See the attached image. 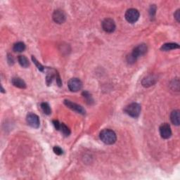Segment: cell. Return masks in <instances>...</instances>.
<instances>
[{
    "mask_svg": "<svg viewBox=\"0 0 180 180\" xmlns=\"http://www.w3.org/2000/svg\"><path fill=\"white\" fill-rule=\"evenodd\" d=\"M155 82H156V78L154 76H147L143 79L142 85L145 87H149L153 85Z\"/></svg>",
    "mask_w": 180,
    "mask_h": 180,
    "instance_id": "8fae6325",
    "label": "cell"
},
{
    "mask_svg": "<svg viewBox=\"0 0 180 180\" xmlns=\"http://www.w3.org/2000/svg\"><path fill=\"white\" fill-rule=\"evenodd\" d=\"M179 45L178 44L166 43V44H164L163 46H161V49L162 50V51L168 52V51H170V50L176 49H179Z\"/></svg>",
    "mask_w": 180,
    "mask_h": 180,
    "instance_id": "5bb4252c",
    "label": "cell"
},
{
    "mask_svg": "<svg viewBox=\"0 0 180 180\" xmlns=\"http://www.w3.org/2000/svg\"><path fill=\"white\" fill-rule=\"evenodd\" d=\"M64 104L66 105L68 108H69L71 110L75 111V112L80 113V114L84 115L85 114V110L82 106H81L80 105H78L75 104V103L72 102L70 100H65L64 101Z\"/></svg>",
    "mask_w": 180,
    "mask_h": 180,
    "instance_id": "52a82bcc",
    "label": "cell"
},
{
    "mask_svg": "<svg viewBox=\"0 0 180 180\" xmlns=\"http://www.w3.org/2000/svg\"><path fill=\"white\" fill-rule=\"evenodd\" d=\"M7 60L10 65H13L14 63L13 57L11 55H10V54H9L7 56Z\"/></svg>",
    "mask_w": 180,
    "mask_h": 180,
    "instance_id": "83f0119b",
    "label": "cell"
},
{
    "mask_svg": "<svg viewBox=\"0 0 180 180\" xmlns=\"http://www.w3.org/2000/svg\"><path fill=\"white\" fill-rule=\"evenodd\" d=\"M56 83L59 87H61L62 85V81L60 80V77L59 75V74L58 73L57 71H56Z\"/></svg>",
    "mask_w": 180,
    "mask_h": 180,
    "instance_id": "d4e9b609",
    "label": "cell"
},
{
    "mask_svg": "<svg viewBox=\"0 0 180 180\" xmlns=\"http://www.w3.org/2000/svg\"><path fill=\"white\" fill-rule=\"evenodd\" d=\"M179 110H175L173 111L171 113L170 115V120L171 122H173V124L175 125H179L180 123V120H179Z\"/></svg>",
    "mask_w": 180,
    "mask_h": 180,
    "instance_id": "4fadbf2b",
    "label": "cell"
},
{
    "mask_svg": "<svg viewBox=\"0 0 180 180\" xmlns=\"http://www.w3.org/2000/svg\"><path fill=\"white\" fill-rule=\"evenodd\" d=\"M160 134L162 138L163 139H169L172 135V130L169 124L164 123L162 124L160 127Z\"/></svg>",
    "mask_w": 180,
    "mask_h": 180,
    "instance_id": "30bf717a",
    "label": "cell"
},
{
    "mask_svg": "<svg viewBox=\"0 0 180 180\" xmlns=\"http://www.w3.org/2000/svg\"><path fill=\"white\" fill-rule=\"evenodd\" d=\"M26 120L29 126L32 128L37 129L40 127V119L35 113H29L26 118Z\"/></svg>",
    "mask_w": 180,
    "mask_h": 180,
    "instance_id": "8992f818",
    "label": "cell"
},
{
    "mask_svg": "<svg viewBox=\"0 0 180 180\" xmlns=\"http://www.w3.org/2000/svg\"><path fill=\"white\" fill-rule=\"evenodd\" d=\"M127 60L129 63H134L137 60V58H135L132 54H130L127 56Z\"/></svg>",
    "mask_w": 180,
    "mask_h": 180,
    "instance_id": "7402d4cb",
    "label": "cell"
},
{
    "mask_svg": "<svg viewBox=\"0 0 180 180\" xmlns=\"http://www.w3.org/2000/svg\"><path fill=\"white\" fill-rule=\"evenodd\" d=\"M54 78V75L53 72H48V74L46 75V83L48 86H49L50 84L52 83V81H53Z\"/></svg>",
    "mask_w": 180,
    "mask_h": 180,
    "instance_id": "44dd1931",
    "label": "cell"
},
{
    "mask_svg": "<svg viewBox=\"0 0 180 180\" xmlns=\"http://www.w3.org/2000/svg\"><path fill=\"white\" fill-rule=\"evenodd\" d=\"M11 82H12V84H13V86H15L18 88H20V89H25L26 88L25 82L20 78H12Z\"/></svg>",
    "mask_w": 180,
    "mask_h": 180,
    "instance_id": "7c38bea8",
    "label": "cell"
},
{
    "mask_svg": "<svg viewBox=\"0 0 180 180\" xmlns=\"http://www.w3.org/2000/svg\"><path fill=\"white\" fill-rule=\"evenodd\" d=\"M68 87L70 91L73 92H77L82 89V82L78 78H72L68 81Z\"/></svg>",
    "mask_w": 180,
    "mask_h": 180,
    "instance_id": "277c9868",
    "label": "cell"
},
{
    "mask_svg": "<svg viewBox=\"0 0 180 180\" xmlns=\"http://www.w3.org/2000/svg\"><path fill=\"white\" fill-rule=\"evenodd\" d=\"M100 139L106 144H113L116 141V134L113 130L109 129H105L100 132Z\"/></svg>",
    "mask_w": 180,
    "mask_h": 180,
    "instance_id": "6da1fadb",
    "label": "cell"
},
{
    "mask_svg": "<svg viewBox=\"0 0 180 180\" xmlns=\"http://www.w3.org/2000/svg\"><path fill=\"white\" fill-rule=\"evenodd\" d=\"M41 108L44 113H45L46 115H50L52 113V109L49 105L47 103H42L41 104Z\"/></svg>",
    "mask_w": 180,
    "mask_h": 180,
    "instance_id": "e0dca14e",
    "label": "cell"
},
{
    "mask_svg": "<svg viewBox=\"0 0 180 180\" xmlns=\"http://www.w3.org/2000/svg\"><path fill=\"white\" fill-rule=\"evenodd\" d=\"M179 11H180V10L178 9V10H177V11L175 12V13L174 14L175 19L177 20V22L180 21V12Z\"/></svg>",
    "mask_w": 180,
    "mask_h": 180,
    "instance_id": "4316f807",
    "label": "cell"
},
{
    "mask_svg": "<svg viewBox=\"0 0 180 180\" xmlns=\"http://www.w3.org/2000/svg\"><path fill=\"white\" fill-rule=\"evenodd\" d=\"M102 26L103 30L105 32H108V33H111L113 32L116 30V25L115 23V21L111 19H106L102 21Z\"/></svg>",
    "mask_w": 180,
    "mask_h": 180,
    "instance_id": "5b68a950",
    "label": "cell"
},
{
    "mask_svg": "<svg viewBox=\"0 0 180 180\" xmlns=\"http://www.w3.org/2000/svg\"><path fill=\"white\" fill-rule=\"evenodd\" d=\"M32 61H33L34 63L35 64V66H37V69L39 70L40 71L43 72L44 70V66H42V65L41 63H40L39 61H38V60L37 59H36V58L34 56H32Z\"/></svg>",
    "mask_w": 180,
    "mask_h": 180,
    "instance_id": "ffe728a7",
    "label": "cell"
},
{
    "mask_svg": "<svg viewBox=\"0 0 180 180\" xmlns=\"http://www.w3.org/2000/svg\"><path fill=\"white\" fill-rule=\"evenodd\" d=\"M53 125L54 127H55V129L56 130H60V123L59 122V121L54 120H53Z\"/></svg>",
    "mask_w": 180,
    "mask_h": 180,
    "instance_id": "484cf974",
    "label": "cell"
},
{
    "mask_svg": "<svg viewBox=\"0 0 180 180\" xmlns=\"http://www.w3.org/2000/svg\"><path fill=\"white\" fill-rule=\"evenodd\" d=\"M147 49H148V48H147L146 44H139L138 46H137L136 47L133 49V51L131 54L137 59V58L140 57V56L144 55L147 52Z\"/></svg>",
    "mask_w": 180,
    "mask_h": 180,
    "instance_id": "ba28073f",
    "label": "cell"
},
{
    "mask_svg": "<svg viewBox=\"0 0 180 180\" xmlns=\"http://www.w3.org/2000/svg\"><path fill=\"white\" fill-rule=\"evenodd\" d=\"M53 151L56 155H62L63 153V151L62 149L59 146H54L53 149Z\"/></svg>",
    "mask_w": 180,
    "mask_h": 180,
    "instance_id": "cb8c5ba5",
    "label": "cell"
},
{
    "mask_svg": "<svg viewBox=\"0 0 180 180\" xmlns=\"http://www.w3.org/2000/svg\"><path fill=\"white\" fill-rule=\"evenodd\" d=\"M149 13H150V16L151 18H154L155 14V11H156V7L155 5H151L150 7V10H149Z\"/></svg>",
    "mask_w": 180,
    "mask_h": 180,
    "instance_id": "603a6c76",
    "label": "cell"
},
{
    "mask_svg": "<svg viewBox=\"0 0 180 180\" xmlns=\"http://www.w3.org/2000/svg\"><path fill=\"white\" fill-rule=\"evenodd\" d=\"M139 12L137 9H129L127 10L125 13V19L127 22L130 23H134L139 20Z\"/></svg>",
    "mask_w": 180,
    "mask_h": 180,
    "instance_id": "3957f363",
    "label": "cell"
},
{
    "mask_svg": "<svg viewBox=\"0 0 180 180\" xmlns=\"http://www.w3.org/2000/svg\"><path fill=\"white\" fill-rule=\"evenodd\" d=\"M25 49V45L23 42H19L13 45V50L16 52H22Z\"/></svg>",
    "mask_w": 180,
    "mask_h": 180,
    "instance_id": "2e32d148",
    "label": "cell"
},
{
    "mask_svg": "<svg viewBox=\"0 0 180 180\" xmlns=\"http://www.w3.org/2000/svg\"><path fill=\"white\" fill-rule=\"evenodd\" d=\"M60 130L66 137H68L70 134V129L64 123H60Z\"/></svg>",
    "mask_w": 180,
    "mask_h": 180,
    "instance_id": "ac0fdd59",
    "label": "cell"
},
{
    "mask_svg": "<svg viewBox=\"0 0 180 180\" xmlns=\"http://www.w3.org/2000/svg\"><path fill=\"white\" fill-rule=\"evenodd\" d=\"M52 18H53V20L54 21V22H56V23L61 24V23H63L64 22L66 21V16L63 11L58 9V10H56V11H54L53 16H52Z\"/></svg>",
    "mask_w": 180,
    "mask_h": 180,
    "instance_id": "9c48e42d",
    "label": "cell"
},
{
    "mask_svg": "<svg viewBox=\"0 0 180 180\" xmlns=\"http://www.w3.org/2000/svg\"><path fill=\"white\" fill-rule=\"evenodd\" d=\"M82 96H83L84 98L85 99L88 104H91L92 103L94 102V100H93L92 95H91L88 92H87V91L82 92Z\"/></svg>",
    "mask_w": 180,
    "mask_h": 180,
    "instance_id": "d6986e66",
    "label": "cell"
},
{
    "mask_svg": "<svg viewBox=\"0 0 180 180\" xmlns=\"http://www.w3.org/2000/svg\"><path fill=\"white\" fill-rule=\"evenodd\" d=\"M18 60H19V64L21 65L22 67L28 68V66H30L29 60H28V58H26L25 56H19V57H18Z\"/></svg>",
    "mask_w": 180,
    "mask_h": 180,
    "instance_id": "9a60e30c",
    "label": "cell"
},
{
    "mask_svg": "<svg viewBox=\"0 0 180 180\" xmlns=\"http://www.w3.org/2000/svg\"><path fill=\"white\" fill-rule=\"evenodd\" d=\"M141 106L137 103H132L125 107V112L132 118H138L141 113Z\"/></svg>",
    "mask_w": 180,
    "mask_h": 180,
    "instance_id": "7a4b0ae2",
    "label": "cell"
}]
</instances>
